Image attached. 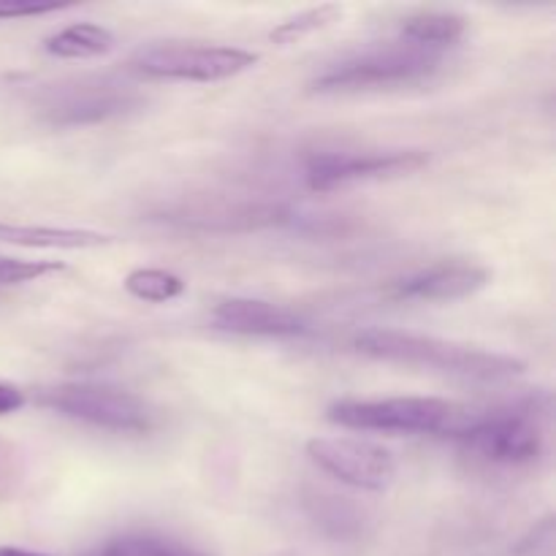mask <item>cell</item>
I'll return each mask as SVG.
<instances>
[{
	"label": "cell",
	"mask_w": 556,
	"mask_h": 556,
	"mask_svg": "<svg viewBox=\"0 0 556 556\" xmlns=\"http://www.w3.org/2000/svg\"><path fill=\"white\" fill-rule=\"evenodd\" d=\"M552 410L548 396H530L500 407L486 416H467L456 424L451 438L478 459L500 467L532 465L546 448V421Z\"/></svg>",
	"instance_id": "2"
},
{
	"label": "cell",
	"mask_w": 556,
	"mask_h": 556,
	"mask_svg": "<svg viewBox=\"0 0 556 556\" xmlns=\"http://www.w3.org/2000/svg\"><path fill=\"white\" fill-rule=\"evenodd\" d=\"M492 271L478 264H438L391 282L389 293L407 302H456L489 286Z\"/></svg>",
	"instance_id": "9"
},
{
	"label": "cell",
	"mask_w": 556,
	"mask_h": 556,
	"mask_svg": "<svg viewBox=\"0 0 556 556\" xmlns=\"http://www.w3.org/2000/svg\"><path fill=\"white\" fill-rule=\"evenodd\" d=\"M0 242L20 244V248L41 250H92L112 244L114 237L87 228H54V226H11L0 223Z\"/></svg>",
	"instance_id": "12"
},
{
	"label": "cell",
	"mask_w": 556,
	"mask_h": 556,
	"mask_svg": "<svg viewBox=\"0 0 556 556\" xmlns=\"http://www.w3.org/2000/svg\"><path fill=\"white\" fill-rule=\"evenodd\" d=\"M41 405L71 421H81L87 427L106 429L119 434L152 432L157 424V413L150 402L130 391L98 383H63L47 389L41 394Z\"/></svg>",
	"instance_id": "5"
},
{
	"label": "cell",
	"mask_w": 556,
	"mask_h": 556,
	"mask_svg": "<svg viewBox=\"0 0 556 556\" xmlns=\"http://www.w3.org/2000/svg\"><path fill=\"white\" fill-rule=\"evenodd\" d=\"M340 16H342L340 5L324 3V5H318V9H307V11H302V14L291 16V20L280 22V25L269 33V38L275 43H296V41H302L304 36H309V33L329 27L331 22H337Z\"/></svg>",
	"instance_id": "16"
},
{
	"label": "cell",
	"mask_w": 556,
	"mask_h": 556,
	"mask_svg": "<svg viewBox=\"0 0 556 556\" xmlns=\"http://www.w3.org/2000/svg\"><path fill=\"white\" fill-rule=\"evenodd\" d=\"M63 269L65 264H58V261H25L0 255V288L25 286V282L41 280L47 275H58Z\"/></svg>",
	"instance_id": "18"
},
{
	"label": "cell",
	"mask_w": 556,
	"mask_h": 556,
	"mask_svg": "<svg viewBox=\"0 0 556 556\" xmlns=\"http://www.w3.org/2000/svg\"><path fill=\"white\" fill-rule=\"evenodd\" d=\"M65 9L54 0H0V20H22V16H41Z\"/></svg>",
	"instance_id": "19"
},
{
	"label": "cell",
	"mask_w": 556,
	"mask_h": 556,
	"mask_svg": "<svg viewBox=\"0 0 556 556\" xmlns=\"http://www.w3.org/2000/svg\"><path fill=\"white\" fill-rule=\"evenodd\" d=\"M467 30V20L454 11H421L413 14L402 22V38L407 43H416L424 49H438L454 47Z\"/></svg>",
	"instance_id": "14"
},
{
	"label": "cell",
	"mask_w": 556,
	"mask_h": 556,
	"mask_svg": "<svg viewBox=\"0 0 556 556\" xmlns=\"http://www.w3.org/2000/svg\"><path fill=\"white\" fill-rule=\"evenodd\" d=\"M0 556H47L36 552H22V548H0Z\"/></svg>",
	"instance_id": "21"
},
{
	"label": "cell",
	"mask_w": 556,
	"mask_h": 556,
	"mask_svg": "<svg viewBox=\"0 0 556 556\" xmlns=\"http://www.w3.org/2000/svg\"><path fill=\"white\" fill-rule=\"evenodd\" d=\"M307 456L331 478L364 492H386L396 478L394 454L362 438H315Z\"/></svg>",
	"instance_id": "7"
},
{
	"label": "cell",
	"mask_w": 556,
	"mask_h": 556,
	"mask_svg": "<svg viewBox=\"0 0 556 556\" xmlns=\"http://www.w3.org/2000/svg\"><path fill=\"white\" fill-rule=\"evenodd\" d=\"M136 103V96L119 90L117 85H76L54 92L43 112L54 125H90L117 117Z\"/></svg>",
	"instance_id": "11"
},
{
	"label": "cell",
	"mask_w": 556,
	"mask_h": 556,
	"mask_svg": "<svg viewBox=\"0 0 556 556\" xmlns=\"http://www.w3.org/2000/svg\"><path fill=\"white\" fill-rule=\"evenodd\" d=\"M356 351L380 362L410 364V367H432L438 372L462 375L472 380H508L521 375L527 364L508 353L481 351L472 345L440 340V337L413 334L396 329H367L356 337Z\"/></svg>",
	"instance_id": "1"
},
{
	"label": "cell",
	"mask_w": 556,
	"mask_h": 556,
	"mask_svg": "<svg viewBox=\"0 0 556 556\" xmlns=\"http://www.w3.org/2000/svg\"><path fill=\"white\" fill-rule=\"evenodd\" d=\"M331 424L358 432L451 434L465 418V407L434 396H389V400H342L326 410Z\"/></svg>",
	"instance_id": "3"
},
{
	"label": "cell",
	"mask_w": 556,
	"mask_h": 556,
	"mask_svg": "<svg viewBox=\"0 0 556 556\" xmlns=\"http://www.w3.org/2000/svg\"><path fill=\"white\" fill-rule=\"evenodd\" d=\"M101 556H206V554L182 546V543L166 541V538L128 535L109 543Z\"/></svg>",
	"instance_id": "17"
},
{
	"label": "cell",
	"mask_w": 556,
	"mask_h": 556,
	"mask_svg": "<svg viewBox=\"0 0 556 556\" xmlns=\"http://www.w3.org/2000/svg\"><path fill=\"white\" fill-rule=\"evenodd\" d=\"M43 49L52 58L63 60L101 58V54L114 49V33L109 27L96 25V22H74V25L63 27L54 36H49Z\"/></svg>",
	"instance_id": "13"
},
{
	"label": "cell",
	"mask_w": 556,
	"mask_h": 556,
	"mask_svg": "<svg viewBox=\"0 0 556 556\" xmlns=\"http://www.w3.org/2000/svg\"><path fill=\"white\" fill-rule=\"evenodd\" d=\"M185 280L174 271L166 269H134L125 277V291L136 296L139 302L166 304L174 302L185 293Z\"/></svg>",
	"instance_id": "15"
},
{
	"label": "cell",
	"mask_w": 556,
	"mask_h": 556,
	"mask_svg": "<svg viewBox=\"0 0 556 556\" xmlns=\"http://www.w3.org/2000/svg\"><path fill=\"white\" fill-rule=\"evenodd\" d=\"M258 54L239 47H215L195 41H163L141 47L130 65L150 79L220 81L253 68Z\"/></svg>",
	"instance_id": "6"
},
{
	"label": "cell",
	"mask_w": 556,
	"mask_h": 556,
	"mask_svg": "<svg viewBox=\"0 0 556 556\" xmlns=\"http://www.w3.org/2000/svg\"><path fill=\"white\" fill-rule=\"evenodd\" d=\"M217 329L242 337H304L309 324L282 304L261 299H226L212 309Z\"/></svg>",
	"instance_id": "10"
},
{
	"label": "cell",
	"mask_w": 556,
	"mask_h": 556,
	"mask_svg": "<svg viewBox=\"0 0 556 556\" xmlns=\"http://www.w3.org/2000/svg\"><path fill=\"white\" fill-rule=\"evenodd\" d=\"M440 68V54L416 43H389L367 49L326 68L313 87L318 92H356L378 87L416 85Z\"/></svg>",
	"instance_id": "4"
},
{
	"label": "cell",
	"mask_w": 556,
	"mask_h": 556,
	"mask_svg": "<svg viewBox=\"0 0 556 556\" xmlns=\"http://www.w3.org/2000/svg\"><path fill=\"white\" fill-rule=\"evenodd\" d=\"M427 163V152L400 150V152H315L304 168L307 188L315 193L342 188L353 182H369V179H391L402 174L418 172Z\"/></svg>",
	"instance_id": "8"
},
{
	"label": "cell",
	"mask_w": 556,
	"mask_h": 556,
	"mask_svg": "<svg viewBox=\"0 0 556 556\" xmlns=\"http://www.w3.org/2000/svg\"><path fill=\"white\" fill-rule=\"evenodd\" d=\"M22 407H25V391L11 383H0V416H11Z\"/></svg>",
	"instance_id": "20"
}]
</instances>
